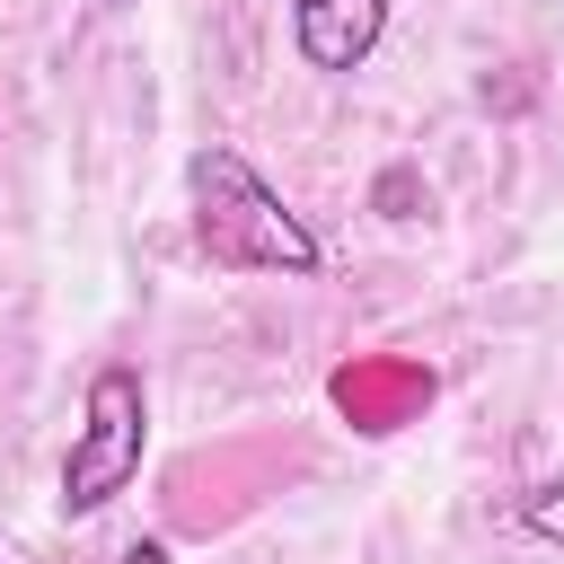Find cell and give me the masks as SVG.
<instances>
[{
	"label": "cell",
	"instance_id": "1",
	"mask_svg": "<svg viewBox=\"0 0 564 564\" xmlns=\"http://www.w3.org/2000/svg\"><path fill=\"white\" fill-rule=\"evenodd\" d=\"M185 194H194V247L220 264V273H317L326 264V247H317V229L229 150V141H212V150H194L185 159Z\"/></svg>",
	"mask_w": 564,
	"mask_h": 564
},
{
	"label": "cell",
	"instance_id": "2",
	"mask_svg": "<svg viewBox=\"0 0 564 564\" xmlns=\"http://www.w3.org/2000/svg\"><path fill=\"white\" fill-rule=\"evenodd\" d=\"M141 449H150V397H141V370L106 361L79 397V432H70V458H62V511L88 520L106 511L132 476H141Z\"/></svg>",
	"mask_w": 564,
	"mask_h": 564
},
{
	"label": "cell",
	"instance_id": "3",
	"mask_svg": "<svg viewBox=\"0 0 564 564\" xmlns=\"http://www.w3.org/2000/svg\"><path fill=\"white\" fill-rule=\"evenodd\" d=\"M326 397H335V414L352 423V432H397V423H414L423 405H432V370L423 361H405V352H361V361H344L335 379H326Z\"/></svg>",
	"mask_w": 564,
	"mask_h": 564
},
{
	"label": "cell",
	"instance_id": "4",
	"mask_svg": "<svg viewBox=\"0 0 564 564\" xmlns=\"http://www.w3.org/2000/svg\"><path fill=\"white\" fill-rule=\"evenodd\" d=\"M388 35V0H291V44L308 70H361Z\"/></svg>",
	"mask_w": 564,
	"mask_h": 564
},
{
	"label": "cell",
	"instance_id": "5",
	"mask_svg": "<svg viewBox=\"0 0 564 564\" xmlns=\"http://www.w3.org/2000/svg\"><path fill=\"white\" fill-rule=\"evenodd\" d=\"M379 212H388V220H414V212H432V194L414 185V167H388V176H379Z\"/></svg>",
	"mask_w": 564,
	"mask_h": 564
},
{
	"label": "cell",
	"instance_id": "6",
	"mask_svg": "<svg viewBox=\"0 0 564 564\" xmlns=\"http://www.w3.org/2000/svg\"><path fill=\"white\" fill-rule=\"evenodd\" d=\"M520 520H529L538 538H555V546H564V476H546V485L520 502Z\"/></svg>",
	"mask_w": 564,
	"mask_h": 564
},
{
	"label": "cell",
	"instance_id": "7",
	"mask_svg": "<svg viewBox=\"0 0 564 564\" xmlns=\"http://www.w3.org/2000/svg\"><path fill=\"white\" fill-rule=\"evenodd\" d=\"M123 564H167V546H123Z\"/></svg>",
	"mask_w": 564,
	"mask_h": 564
},
{
	"label": "cell",
	"instance_id": "8",
	"mask_svg": "<svg viewBox=\"0 0 564 564\" xmlns=\"http://www.w3.org/2000/svg\"><path fill=\"white\" fill-rule=\"evenodd\" d=\"M97 9H132V0H97Z\"/></svg>",
	"mask_w": 564,
	"mask_h": 564
}]
</instances>
